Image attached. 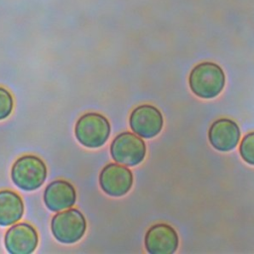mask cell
<instances>
[{"label":"cell","mask_w":254,"mask_h":254,"mask_svg":"<svg viewBox=\"0 0 254 254\" xmlns=\"http://www.w3.org/2000/svg\"><path fill=\"white\" fill-rule=\"evenodd\" d=\"M47 178L45 163L36 156L27 155L19 158L11 170V179L19 189L31 191L39 189Z\"/></svg>","instance_id":"2"},{"label":"cell","mask_w":254,"mask_h":254,"mask_svg":"<svg viewBox=\"0 0 254 254\" xmlns=\"http://www.w3.org/2000/svg\"><path fill=\"white\" fill-rule=\"evenodd\" d=\"M163 116L155 106L144 104L136 107L130 115L129 124L132 131L146 139L157 136L163 128Z\"/></svg>","instance_id":"6"},{"label":"cell","mask_w":254,"mask_h":254,"mask_svg":"<svg viewBox=\"0 0 254 254\" xmlns=\"http://www.w3.org/2000/svg\"><path fill=\"white\" fill-rule=\"evenodd\" d=\"M38 234L28 223H18L10 227L5 234V247L11 254H30L38 245Z\"/></svg>","instance_id":"8"},{"label":"cell","mask_w":254,"mask_h":254,"mask_svg":"<svg viewBox=\"0 0 254 254\" xmlns=\"http://www.w3.org/2000/svg\"><path fill=\"white\" fill-rule=\"evenodd\" d=\"M239 152L241 158L249 165L254 166V132L248 133L240 143Z\"/></svg>","instance_id":"13"},{"label":"cell","mask_w":254,"mask_h":254,"mask_svg":"<svg viewBox=\"0 0 254 254\" xmlns=\"http://www.w3.org/2000/svg\"><path fill=\"white\" fill-rule=\"evenodd\" d=\"M13 109V98L10 92L0 86V120L7 118Z\"/></svg>","instance_id":"14"},{"label":"cell","mask_w":254,"mask_h":254,"mask_svg":"<svg viewBox=\"0 0 254 254\" xmlns=\"http://www.w3.org/2000/svg\"><path fill=\"white\" fill-rule=\"evenodd\" d=\"M74 134L81 145L87 148H98L109 138L110 124L101 114L86 113L77 120Z\"/></svg>","instance_id":"3"},{"label":"cell","mask_w":254,"mask_h":254,"mask_svg":"<svg viewBox=\"0 0 254 254\" xmlns=\"http://www.w3.org/2000/svg\"><path fill=\"white\" fill-rule=\"evenodd\" d=\"M24 212L20 195L12 190H0V226H8L19 221Z\"/></svg>","instance_id":"12"},{"label":"cell","mask_w":254,"mask_h":254,"mask_svg":"<svg viewBox=\"0 0 254 254\" xmlns=\"http://www.w3.org/2000/svg\"><path fill=\"white\" fill-rule=\"evenodd\" d=\"M99 185L108 195L122 196L133 185V174L124 165L108 164L99 175Z\"/></svg>","instance_id":"7"},{"label":"cell","mask_w":254,"mask_h":254,"mask_svg":"<svg viewBox=\"0 0 254 254\" xmlns=\"http://www.w3.org/2000/svg\"><path fill=\"white\" fill-rule=\"evenodd\" d=\"M178 245L176 230L165 223L153 225L145 235V247L150 254H173Z\"/></svg>","instance_id":"9"},{"label":"cell","mask_w":254,"mask_h":254,"mask_svg":"<svg viewBox=\"0 0 254 254\" xmlns=\"http://www.w3.org/2000/svg\"><path fill=\"white\" fill-rule=\"evenodd\" d=\"M51 229L58 241L70 244L82 238L86 229V221L79 210L70 208L61 211L53 217Z\"/></svg>","instance_id":"4"},{"label":"cell","mask_w":254,"mask_h":254,"mask_svg":"<svg viewBox=\"0 0 254 254\" xmlns=\"http://www.w3.org/2000/svg\"><path fill=\"white\" fill-rule=\"evenodd\" d=\"M239 138L240 130L238 125L227 118H221L213 122L208 131V139L211 146L221 152L233 150L237 146Z\"/></svg>","instance_id":"10"},{"label":"cell","mask_w":254,"mask_h":254,"mask_svg":"<svg viewBox=\"0 0 254 254\" xmlns=\"http://www.w3.org/2000/svg\"><path fill=\"white\" fill-rule=\"evenodd\" d=\"M110 153L116 163L133 167L144 160L146 155V145L137 134L123 132L117 135L112 141Z\"/></svg>","instance_id":"5"},{"label":"cell","mask_w":254,"mask_h":254,"mask_svg":"<svg viewBox=\"0 0 254 254\" xmlns=\"http://www.w3.org/2000/svg\"><path fill=\"white\" fill-rule=\"evenodd\" d=\"M76 193L73 186L63 180L49 184L44 191V202L52 211H62L73 206Z\"/></svg>","instance_id":"11"},{"label":"cell","mask_w":254,"mask_h":254,"mask_svg":"<svg viewBox=\"0 0 254 254\" xmlns=\"http://www.w3.org/2000/svg\"><path fill=\"white\" fill-rule=\"evenodd\" d=\"M189 83L191 91L200 98L216 97L223 89L225 75L222 68L214 63H201L190 71Z\"/></svg>","instance_id":"1"}]
</instances>
